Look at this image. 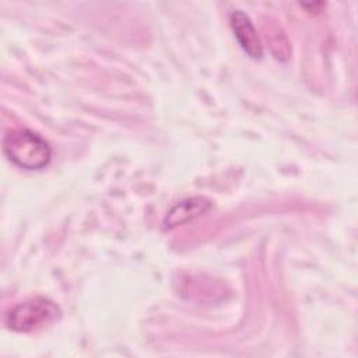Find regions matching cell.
Segmentation results:
<instances>
[{"instance_id": "cell-1", "label": "cell", "mask_w": 358, "mask_h": 358, "mask_svg": "<svg viewBox=\"0 0 358 358\" xmlns=\"http://www.w3.org/2000/svg\"><path fill=\"white\" fill-rule=\"evenodd\" d=\"M3 152L20 168L38 171L45 168L52 158L49 143L29 129H14L4 134Z\"/></svg>"}, {"instance_id": "cell-2", "label": "cell", "mask_w": 358, "mask_h": 358, "mask_svg": "<svg viewBox=\"0 0 358 358\" xmlns=\"http://www.w3.org/2000/svg\"><path fill=\"white\" fill-rule=\"evenodd\" d=\"M62 310L56 302L43 296H35L14 305L4 316L6 326L18 333H31L56 322Z\"/></svg>"}, {"instance_id": "cell-3", "label": "cell", "mask_w": 358, "mask_h": 358, "mask_svg": "<svg viewBox=\"0 0 358 358\" xmlns=\"http://www.w3.org/2000/svg\"><path fill=\"white\" fill-rule=\"evenodd\" d=\"M211 207H213L211 200L204 196L186 197L169 208V211L166 213V215L164 218L162 227L165 231L175 229L180 225H185V224L204 215Z\"/></svg>"}, {"instance_id": "cell-4", "label": "cell", "mask_w": 358, "mask_h": 358, "mask_svg": "<svg viewBox=\"0 0 358 358\" xmlns=\"http://www.w3.org/2000/svg\"><path fill=\"white\" fill-rule=\"evenodd\" d=\"M229 25L232 32L239 43V46L250 56L252 59H262L263 56V45L257 31L246 13L242 10H232L228 15Z\"/></svg>"}, {"instance_id": "cell-5", "label": "cell", "mask_w": 358, "mask_h": 358, "mask_svg": "<svg viewBox=\"0 0 358 358\" xmlns=\"http://www.w3.org/2000/svg\"><path fill=\"white\" fill-rule=\"evenodd\" d=\"M301 7H303L308 13H312V10H315L313 13H320L323 7H326L324 3H301Z\"/></svg>"}]
</instances>
